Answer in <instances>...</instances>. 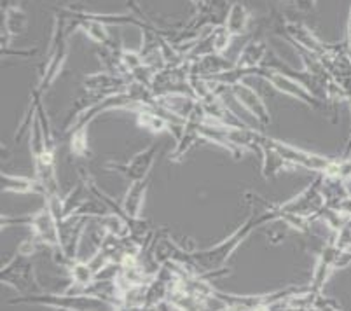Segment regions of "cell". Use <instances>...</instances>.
<instances>
[{
    "mask_svg": "<svg viewBox=\"0 0 351 311\" xmlns=\"http://www.w3.org/2000/svg\"><path fill=\"white\" fill-rule=\"evenodd\" d=\"M280 28H282L283 35L289 38L293 46H299V49L317 54L318 58L324 56L328 51V46H330V44H325L308 25H304L299 19L283 18L280 21Z\"/></svg>",
    "mask_w": 351,
    "mask_h": 311,
    "instance_id": "obj_6",
    "label": "cell"
},
{
    "mask_svg": "<svg viewBox=\"0 0 351 311\" xmlns=\"http://www.w3.org/2000/svg\"><path fill=\"white\" fill-rule=\"evenodd\" d=\"M28 27V18L20 5H8L4 12V27H2V49L11 46V41L23 34Z\"/></svg>",
    "mask_w": 351,
    "mask_h": 311,
    "instance_id": "obj_10",
    "label": "cell"
},
{
    "mask_svg": "<svg viewBox=\"0 0 351 311\" xmlns=\"http://www.w3.org/2000/svg\"><path fill=\"white\" fill-rule=\"evenodd\" d=\"M264 143L269 147H273L276 152L289 163L290 166H299V168L313 170V172H320L324 175L327 172L328 165L332 163L330 158H325V156H320V154L309 152V150L302 149V147L290 146V143L282 142V140H276L273 137H267L264 139Z\"/></svg>",
    "mask_w": 351,
    "mask_h": 311,
    "instance_id": "obj_5",
    "label": "cell"
},
{
    "mask_svg": "<svg viewBox=\"0 0 351 311\" xmlns=\"http://www.w3.org/2000/svg\"><path fill=\"white\" fill-rule=\"evenodd\" d=\"M2 191L14 192V194H46L37 178L11 175V173H2Z\"/></svg>",
    "mask_w": 351,
    "mask_h": 311,
    "instance_id": "obj_13",
    "label": "cell"
},
{
    "mask_svg": "<svg viewBox=\"0 0 351 311\" xmlns=\"http://www.w3.org/2000/svg\"><path fill=\"white\" fill-rule=\"evenodd\" d=\"M201 139V133H199V126L193 123H187L186 128H184V133L180 135V139L177 140V147H175L173 154H171V161L173 163H180L182 159L186 158L187 154L197 146V142Z\"/></svg>",
    "mask_w": 351,
    "mask_h": 311,
    "instance_id": "obj_14",
    "label": "cell"
},
{
    "mask_svg": "<svg viewBox=\"0 0 351 311\" xmlns=\"http://www.w3.org/2000/svg\"><path fill=\"white\" fill-rule=\"evenodd\" d=\"M231 93L232 98H234L248 114L254 115L258 123L264 124V126H267V124L271 123L269 108H267V105L264 104L261 95H258L254 88L247 86L245 82H238V84L231 86Z\"/></svg>",
    "mask_w": 351,
    "mask_h": 311,
    "instance_id": "obj_8",
    "label": "cell"
},
{
    "mask_svg": "<svg viewBox=\"0 0 351 311\" xmlns=\"http://www.w3.org/2000/svg\"><path fill=\"white\" fill-rule=\"evenodd\" d=\"M9 304H35L54 311H98L110 306L107 301L86 294H27L9 301Z\"/></svg>",
    "mask_w": 351,
    "mask_h": 311,
    "instance_id": "obj_2",
    "label": "cell"
},
{
    "mask_svg": "<svg viewBox=\"0 0 351 311\" xmlns=\"http://www.w3.org/2000/svg\"><path fill=\"white\" fill-rule=\"evenodd\" d=\"M283 311H302V310H298V308H290L289 304L285 303V310H283Z\"/></svg>",
    "mask_w": 351,
    "mask_h": 311,
    "instance_id": "obj_22",
    "label": "cell"
},
{
    "mask_svg": "<svg viewBox=\"0 0 351 311\" xmlns=\"http://www.w3.org/2000/svg\"><path fill=\"white\" fill-rule=\"evenodd\" d=\"M257 77H261V79L269 82L274 89H278V91L283 93V95L290 96V98L301 102V104L308 105V107L318 108L322 105L320 98H317V96L313 95V93L306 88L304 82H301L299 79L290 76V73L261 67Z\"/></svg>",
    "mask_w": 351,
    "mask_h": 311,
    "instance_id": "obj_4",
    "label": "cell"
},
{
    "mask_svg": "<svg viewBox=\"0 0 351 311\" xmlns=\"http://www.w3.org/2000/svg\"><path fill=\"white\" fill-rule=\"evenodd\" d=\"M69 19L62 11L58 16H54L49 47H47L46 60L40 67L39 81L35 88V91H39L40 95H44V91L51 88V84L58 79V76L65 69L66 58H69Z\"/></svg>",
    "mask_w": 351,
    "mask_h": 311,
    "instance_id": "obj_1",
    "label": "cell"
},
{
    "mask_svg": "<svg viewBox=\"0 0 351 311\" xmlns=\"http://www.w3.org/2000/svg\"><path fill=\"white\" fill-rule=\"evenodd\" d=\"M287 2H289V0H287Z\"/></svg>",
    "mask_w": 351,
    "mask_h": 311,
    "instance_id": "obj_24",
    "label": "cell"
},
{
    "mask_svg": "<svg viewBox=\"0 0 351 311\" xmlns=\"http://www.w3.org/2000/svg\"><path fill=\"white\" fill-rule=\"evenodd\" d=\"M69 271H70V277H72V281L77 287H81V292L82 294L89 285L93 284L97 280V275H95L93 268L89 262H82V261H72L69 264Z\"/></svg>",
    "mask_w": 351,
    "mask_h": 311,
    "instance_id": "obj_16",
    "label": "cell"
},
{
    "mask_svg": "<svg viewBox=\"0 0 351 311\" xmlns=\"http://www.w3.org/2000/svg\"><path fill=\"white\" fill-rule=\"evenodd\" d=\"M252 23V12L243 2H232L228 9V14L224 19V27L228 28L232 37L247 34Z\"/></svg>",
    "mask_w": 351,
    "mask_h": 311,
    "instance_id": "obj_12",
    "label": "cell"
},
{
    "mask_svg": "<svg viewBox=\"0 0 351 311\" xmlns=\"http://www.w3.org/2000/svg\"><path fill=\"white\" fill-rule=\"evenodd\" d=\"M88 130L89 124H81L72 131V137H70V152L79 156V158H84L89 154Z\"/></svg>",
    "mask_w": 351,
    "mask_h": 311,
    "instance_id": "obj_17",
    "label": "cell"
},
{
    "mask_svg": "<svg viewBox=\"0 0 351 311\" xmlns=\"http://www.w3.org/2000/svg\"><path fill=\"white\" fill-rule=\"evenodd\" d=\"M315 306L320 308L322 311H341L339 308H337V304L334 303V301L327 299L325 296H318V299L315 301Z\"/></svg>",
    "mask_w": 351,
    "mask_h": 311,
    "instance_id": "obj_19",
    "label": "cell"
},
{
    "mask_svg": "<svg viewBox=\"0 0 351 311\" xmlns=\"http://www.w3.org/2000/svg\"><path fill=\"white\" fill-rule=\"evenodd\" d=\"M258 156H261V163H263L264 178H273L276 177L278 173H282L283 170L292 168V166H290L289 163H287L285 159H283L282 156L273 149V147L266 146V143H264L263 150H261Z\"/></svg>",
    "mask_w": 351,
    "mask_h": 311,
    "instance_id": "obj_15",
    "label": "cell"
},
{
    "mask_svg": "<svg viewBox=\"0 0 351 311\" xmlns=\"http://www.w3.org/2000/svg\"><path fill=\"white\" fill-rule=\"evenodd\" d=\"M2 284L11 285L14 290L27 296V294H37L40 290L39 284H37V277H35V268L30 261V255L23 254L21 250L16 252L14 257L2 266Z\"/></svg>",
    "mask_w": 351,
    "mask_h": 311,
    "instance_id": "obj_3",
    "label": "cell"
},
{
    "mask_svg": "<svg viewBox=\"0 0 351 311\" xmlns=\"http://www.w3.org/2000/svg\"><path fill=\"white\" fill-rule=\"evenodd\" d=\"M191 2H193L196 9H201L203 8V4H205V0H191Z\"/></svg>",
    "mask_w": 351,
    "mask_h": 311,
    "instance_id": "obj_21",
    "label": "cell"
},
{
    "mask_svg": "<svg viewBox=\"0 0 351 311\" xmlns=\"http://www.w3.org/2000/svg\"><path fill=\"white\" fill-rule=\"evenodd\" d=\"M158 156V143H152L147 149L140 150L133 156L130 161L126 163H107L105 168L110 170V172L121 173L126 181L136 182L142 181V178L149 177L151 173L152 165H154V159Z\"/></svg>",
    "mask_w": 351,
    "mask_h": 311,
    "instance_id": "obj_7",
    "label": "cell"
},
{
    "mask_svg": "<svg viewBox=\"0 0 351 311\" xmlns=\"http://www.w3.org/2000/svg\"><path fill=\"white\" fill-rule=\"evenodd\" d=\"M147 187H149V177L142 178V181L132 182L130 187H128L126 196H124V201H123V210L130 220L140 219V214H142V208H143V201H145Z\"/></svg>",
    "mask_w": 351,
    "mask_h": 311,
    "instance_id": "obj_11",
    "label": "cell"
},
{
    "mask_svg": "<svg viewBox=\"0 0 351 311\" xmlns=\"http://www.w3.org/2000/svg\"><path fill=\"white\" fill-rule=\"evenodd\" d=\"M269 51V46L264 43L263 38L248 41L247 46L239 51L234 67H238V69H261L264 65V62H266Z\"/></svg>",
    "mask_w": 351,
    "mask_h": 311,
    "instance_id": "obj_9",
    "label": "cell"
},
{
    "mask_svg": "<svg viewBox=\"0 0 351 311\" xmlns=\"http://www.w3.org/2000/svg\"><path fill=\"white\" fill-rule=\"evenodd\" d=\"M302 311H322L320 308H317V306H309V308H306V310H302Z\"/></svg>",
    "mask_w": 351,
    "mask_h": 311,
    "instance_id": "obj_23",
    "label": "cell"
},
{
    "mask_svg": "<svg viewBox=\"0 0 351 311\" xmlns=\"http://www.w3.org/2000/svg\"><path fill=\"white\" fill-rule=\"evenodd\" d=\"M289 2L293 4V8L298 9V11L302 12H309L317 8V0H289Z\"/></svg>",
    "mask_w": 351,
    "mask_h": 311,
    "instance_id": "obj_18",
    "label": "cell"
},
{
    "mask_svg": "<svg viewBox=\"0 0 351 311\" xmlns=\"http://www.w3.org/2000/svg\"><path fill=\"white\" fill-rule=\"evenodd\" d=\"M226 311H273V306H255V308H243V306H232Z\"/></svg>",
    "mask_w": 351,
    "mask_h": 311,
    "instance_id": "obj_20",
    "label": "cell"
}]
</instances>
